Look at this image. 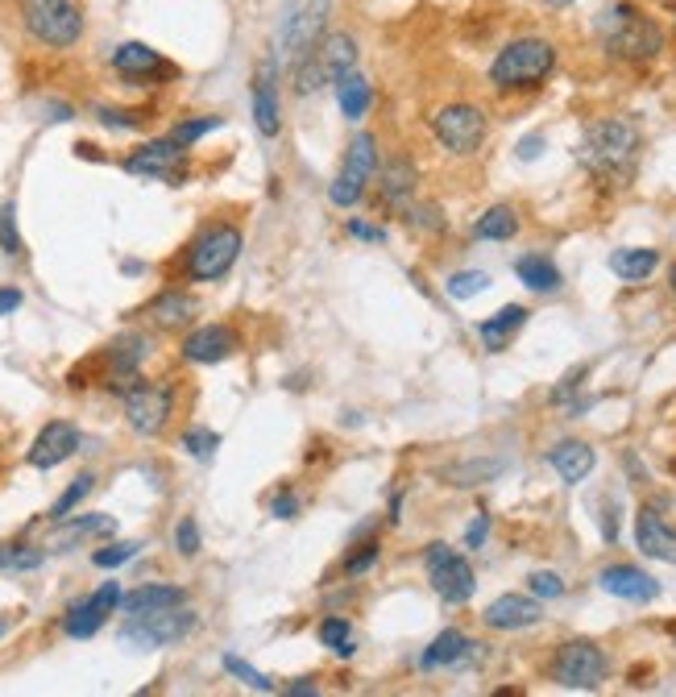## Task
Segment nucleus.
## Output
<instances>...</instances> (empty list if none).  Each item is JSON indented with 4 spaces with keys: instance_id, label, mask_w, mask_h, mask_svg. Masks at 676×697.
Wrapping results in <instances>:
<instances>
[{
    "instance_id": "f257e3e1",
    "label": "nucleus",
    "mask_w": 676,
    "mask_h": 697,
    "mask_svg": "<svg viewBox=\"0 0 676 697\" xmlns=\"http://www.w3.org/2000/svg\"><path fill=\"white\" fill-rule=\"evenodd\" d=\"M598 38L606 54L618 63H652L664 50V30L656 17H647L639 4L618 0L598 17Z\"/></svg>"
},
{
    "instance_id": "f03ea898",
    "label": "nucleus",
    "mask_w": 676,
    "mask_h": 697,
    "mask_svg": "<svg viewBox=\"0 0 676 697\" xmlns=\"http://www.w3.org/2000/svg\"><path fill=\"white\" fill-rule=\"evenodd\" d=\"M582 162L598 179H627L639 159V129L623 117H602L594 125H585L582 138Z\"/></svg>"
},
{
    "instance_id": "7ed1b4c3",
    "label": "nucleus",
    "mask_w": 676,
    "mask_h": 697,
    "mask_svg": "<svg viewBox=\"0 0 676 697\" xmlns=\"http://www.w3.org/2000/svg\"><path fill=\"white\" fill-rule=\"evenodd\" d=\"M556 71V47L548 38H515L506 42L490 63V88L494 92H532Z\"/></svg>"
},
{
    "instance_id": "20e7f679",
    "label": "nucleus",
    "mask_w": 676,
    "mask_h": 697,
    "mask_svg": "<svg viewBox=\"0 0 676 697\" xmlns=\"http://www.w3.org/2000/svg\"><path fill=\"white\" fill-rule=\"evenodd\" d=\"M329 26V0H286L274 26V59L279 67H295L320 50Z\"/></svg>"
},
{
    "instance_id": "39448f33",
    "label": "nucleus",
    "mask_w": 676,
    "mask_h": 697,
    "mask_svg": "<svg viewBox=\"0 0 676 697\" xmlns=\"http://www.w3.org/2000/svg\"><path fill=\"white\" fill-rule=\"evenodd\" d=\"M17 17L47 50H71L83 38V13L75 0H17Z\"/></svg>"
},
{
    "instance_id": "423d86ee",
    "label": "nucleus",
    "mask_w": 676,
    "mask_h": 697,
    "mask_svg": "<svg viewBox=\"0 0 676 697\" xmlns=\"http://www.w3.org/2000/svg\"><path fill=\"white\" fill-rule=\"evenodd\" d=\"M241 245H245V238H241L236 224H208L188 250V279L191 283H216V279H224L236 266Z\"/></svg>"
},
{
    "instance_id": "0eeeda50",
    "label": "nucleus",
    "mask_w": 676,
    "mask_h": 697,
    "mask_svg": "<svg viewBox=\"0 0 676 697\" xmlns=\"http://www.w3.org/2000/svg\"><path fill=\"white\" fill-rule=\"evenodd\" d=\"M121 403H125V424L138 432V436H158L174 412V395L167 382L133 378L125 391H121Z\"/></svg>"
},
{
    "instance_id": "6e6552de",
    "label": "nucleus",
    "mask_w": 676,
    "mask_h": 697,
    "mask_svg": "<svg viewBox=\"0 0 676 697\" xmlns=\"http://www.w3.org/2000/svg\"><path fill=\"white\" fill-rule=\"evenodd\" d=\"M486 112L477 109V104H465V100H456V104H444L436 117H432V133H436V142L448 150V154H477L482 142H486Z\"/></svg>"
},
{
    "instance_id": "1a4fd4ad",
    "label": "nucleus",
    "mask_w": 676,
    "mask_h": 697,
    "mask_svg": "<svg viewBox=\"0 0 676 697\" xmlns=\"http://www.w3.org/2000/svg\"><path fill=\"white\" fill-rule=\"evenodd\" d=\"M424 565H427V582L432 589L441 594V603L448 606H465L473 598V589H477V577H473V565L465 560L461 553H453L448 544H427L424 553Z\"/></svg>"
},
{
    "instance_id": "9d476101",
    "label": "nucleus",
    "mask_w": 676,
    "mask_h": 697,
    "mask_svg": "<svg viewBox=\"0 0 676 697\" xmlns=\"http://www.w3.org/2000/svg\"><path fill=\"white\" fill-rule=\"evenodd\" d=\"M191 632H195V615L183 606H167V610H150V615H129L121 639L133 648H167V644L188 639Z\"/></svg>"
},
{
    "instance_id": "9b49d317",
    "label": "nucleus",
    "mask_w": 676,
    "mask_h": 697,
    "mask_svg": "<svg viewBox=\"0 0 676 697\" xmlns=\"http://www.w3.org/2000/svg\"><path fill=\"white\" fill-rule=\"evenodd\" d=\"M606 651L589 639H573L561 644V651L552 656V681L565 689H598L606 681Z\"/></svg>"
},
{
    "instance_id": "f8f14e48",
    "label": "nucleus",
    "mask_w": 676,
    "mask_h": 697,
    "mask_svg": "<svg viewBox=\"0 0 676 697\" xmlns=\"http://www.w3.org/2000/svg\"><path fill=\"white\" fill-rule=\"evenodd\" d=\"M183 162H188V145H179L174 138H154V142L138 145L125 159L129 174H145V179H167L179 183L183 179Z\"/></svg>"
},
{
    "instance_id": "ddd939ff",
    "label": "nucleus",
    "mask_w": 676,
    "mask_h": 697,
    "mask_svg": "<svg viewBox=\"0 0 676 697\" xmlns=\"http://www.w3.org/2000/svg\"><path fill=\"white\" fill-rule=\"evenodd\" d=\"M112 71L129 83H162V80H174L179 75V67L167 63L154 47H145V42H121V47L112 50Z\"/></svg>"
},
{
    "instance_id": "4468645a",
    "label": "nucleus",
    "mask_w": 676,
    "mask_h": 697,
    "mask_svg": "<svg viewBox=\"0 0 676 697\" xmlns=\"http://www.w3.org/2000/svg\"><path fill=\"white\" fill-rule=\"evenodd\" d=\"M121 586L117 582H104V586L95 589V594H88L83 603H75L71 610L63 615V632L71 635V639H92L100 627H104V618L121 606Z\"/></svg>"
},
{
    "instance_id": "2eb2a0df",
    "label": "nucleus",
    "mask_w": 676,
    "mask_h": 697,
    "mask_svg": "<svg viewBox=\"0 0 676 697\" xmlns=\"http://www.w3.org/2000/svg\"><path fill=\"white\" fill-rule=\"evenodd\" d=\"M253 125L262 138H274L279 129H283V112H279V59L266 54L258 71H253Z\"/></svg>"
},
{
    "instance_id": "dca6fc26",
    "label": "nucleus",
    "mask_w": 676,
    "mask_h": 697,
    "mask_svg": "<svg viewBox=\"0 0 676 697\" xmlns=\"http://www.w3.org/2000/svg\"><path fill=\"white\" fill-rule=\"evenodd\" d=\"M75 453H79V428L75 424H67V420H50L47 428L33 436L26 461H30L33 469H54V465L71 461Z\"/></svg>"
},
{
    "instance_id": "f3484780",
    "label": "nucleus",
    "mask_w": 676,
    "mask_h": 697,
    "mask_svg": "<svg viewBox=\"0 0 676 697\" xmlns=\"http://www.w3.org/2000/svg\"><path fill=\"white\" fill-rule=\"evenodd\" d=\"M145 353H150V341L138 336V333L117 336V341L104 348V382H109L117 395L125 391L129 382L138 378V365L145 362Z\"/></svg>"
},
{
    "instance_id": "a211bd4d",
    "label": "nucleus",
    "mask_w": 676,
    "mask_h": 697,
    "mask_svg": "<svg viewBox=\"0 0 676 697\" xmlns=\"http://www.w3.org/2000/svg\"><path fill=\"white\" fill-rule=\"evenodd\" d=\"M598 586L611 594V598H623V603H656L660 598V582L652 573L635 569V565H611V569L598 573Z\"/></svg>"
},
{
    "instance_id": "6ab92c4d",
    "label": "nucleus",
    "mask_w": 676,
    "mask_h": 697,
    "mask_svg": "<svg viewBox=\"0 0 676 697\" xmlns=\"http://www.w3.org/2000/svg\"><path fill=\"white\" fill-rule=\"evenodd\" d=\"M179 353L195 365H216L236 353V333L229 324H204V329H195V333L183 336Z\"/></svg>"
},
{
    "instance_id": "aec40b11",
    "label": "nucleus",
    "mask_w": 676,
    "mask_h": 697,
    "mask_svg": "<svg viewBox=\"0 0 676 697\" xmlns=\"http://www.w3.org/2000/svg\"><path fill=\"white\" fill-rule=\"evenodd\" d=\"M482 618H486V627H494V632H527V627H535L544 618V610L535 603V594L532 598L527 594H503V598H494L486 606Z\"/></svg>"
},
{
    "instance_id": "412c9836",
    "label": "nucleus",
    "mask_w": 676,
    "mask_h": 697,
    "mask_svg": "<svg viewBox=\"0 0 676 697\" xmlns=\"http://www.w3.org/2000/svg\"><path fill=\"white\" fill-rule=\"evenodd\" d=\"M635 544H639V553L652 556V560L676 565V527H668L652 507H644L635 515Z\"/></svg>"
},
{
    "instance_id": "4be33fe9",
    "label": "nucleus",
    "mask_w": 676,
    "mask_h": 697,
    "mask_svg": "<svg viewBox=\"0 0 676 697\" xmlns=\"http://www.w3.org/2000/svg\"><path fill=\"white\" fill-rule=\"evenodd\" d=\"M548 465L556 469V477H561L565 486H582L585 477L594 474L598 453L585 441H561L556 448H548Z\"/></svg>"
},
{
    "instance_id": "5701e85b",
    "label": "nucleus",
    "mask_w": 676,
    "mask_h": 697,
    "mask_svg": "<svg viewBox=\"0 0 676 697\" xmlns=\"http://www.w3.org/2000/svg\"><path fill=\"white\" fill-rule=\"evenodd\" d=\"M415 188H420V174H415L411 159H391L377 171V191H382L386 208H407L415 200Z\"/></svg>"
},
{
    "instance_id": "b1692460",
    "label": "nucleus",
    "mask_w": 676,
    "mask_h": 697,
    "mask_svg": "<svg viewBox=\"0 0 676 697\" xmlns=\"http://www.w3.org/2000/svg\"><path fill=\"white\" fill-rule=\"evenodd\" d=\"M117 532V519L112 515H79V519H59V527H54V536H50V548L54 553H67L71 544H79V539L88 536H112Z\"/></svg>"
},
{
    "instance_id": "393cba45",
    "label": "nucleus",
    "mask_w": 676,
    "mask_h": 697,
    "mask_svg": "<svg viewBox=\"0 0 676 697\" xmlns=\"http://www.w3.org/2000/svg\"><path fill=\"white\" fill-rule=\"evenodd\" d=\"M470 651H473V639L453 627V632H441L432 644H427L424 656H420V665L424 668H456L470 660Z\"/></svg>"
},
{
    "instance_id": "a878e982",
    "label": "nucleus",
    "mask_w": 676,
    "mask_h": 697,
    "mask_svg": "<svg viewBox=\"0 0 676 697\" xmlns=\"http://www.w3.org/2000/svg\"><path fill=\"white\" fill-rule=\"evenodd\" d=\"M527 316H532L527 307H519V303H506L503 312H494L490 320H482V324H477V336L486 341L490 353H498V348L511 345V336H515L523 324H527Z\"/></svg>"
},
{
    "instance_id": "bb28decb",
    "label": "nucleus",
    "mask_w": 676,
    "mask_h": 697,
    "mask_svg": "<svg viewBox=\"0 0 676 697\" xmlns=\"http://www.w3.org/2000/svg\"><path fill=\"white\" fill-rule=\"evenodd\" d=\"M191 316H195V300H191L188 291H162V295L150 300V307H145V320H150L154 329H183Z\"/></svg>"
},
{
    "instance_id": "cd10ccee",
    "label": "nucleus",
    "mask_w": 676,
    "mask_h": 697,
    "mask_svg": "<svg viewBox=\"0 0 676 697\" xmlns=\"http://www.w3.org/2000/svg\"><path fill=\"white\" fill-rule=\"evenodd\" d=\"M188 603V589L183 586H138L121 598L125 615H150V610H167V606Z\"/></svg>"
},
{
    "instance_id": "c85d7f7f",
    "label": "nucleus",
    "mask_w": 676,
    "mask_h": 697,
    "mask_svg": "<svg viewBox=\"0 0 676 697\" xmlns=\"http://www.w3.org/2000/svg\"><path fill=\"white\" fill-rule=\"evenodd\" d=\"M320 59L329 67L332 80H341L349 71H357V38L353 33H324V42H320Z\"/></svg>"
},
{
    "instance_id": "c756f323",
    "label": "nucleus",
    "mask_w": 676,
    "mask_h": 697,
    "mask_svg": "<svg viewBox=\"0 0 676 697\" xmlns=\"http://www.w3.org/2000/svg\"><path fill=\"white\" fill-rule=\"evenodd\" d=\"M515 274H519V283L527 286V291H535V295H548V291L561 286V270H556V262H552V257H539V254L519 257V262H515Z\"/></svg>"
},
{
    "instance_id": "7c9ffc66",
    "label": "nucleus",
    "mask_w": 676,
    "mask_h": 697,
    "mask_svg": "<svg viewBox=\"0 0 676 697\" xmlns=\"http://www.w3.org/2000/svg\"><path fill=\"white\" fill-rule=\"evenodd\" d=\"M656 266H660L656 250H614L611 254V270L623 283H644V279H652Z\"/></svg>"
},
{
    "instance_id": "2f4dec72",
    "label": "nucleus",
    "mask_w": 676,
    "mask_h": 697,
    "mask_svg": "<svg viewBox=\"0 0 676 697\" xmlns=\"http://www.w3.org/2000/svg\"><path fill=\"white\" fill-rule=\"evenodd\" d=\"M332 88H336V104H341V112H345L349 121H362L365 112H370V83H365V75L349 71L341 80H332Z\"/></svg>"
},
{
    "instance_id": "473e14b6",
    "label": "nucleus",
    "mask_w": 676,
    "mask_h": 697,
    "mask_svg": "<svg viewBox=\"0 0 676 697\" xmlns=\"http://www.w3.org/2000/svg\"><path fill=\"white\" fill-rule=\"evenodd\" d=\"M519 233V216H515V208H486L482 216H477V224H473V238L482 241H511Z\"/></svg>"
},
{
    "instance_id": "72a5a7b5",
    "label": "nucleus",
    "mask_w": 676,
    "mask_h": 697,
    "mask_svg": "<svg viewBox=\"0 0 676 697\" xmlns=\"http://www.w3.org/2000/svg\"><path fill=\"white\" fill-rule=\"evenodd\" d=\"M341 171L362 174V179L377 174V138L374 133H353V142H349V150H345V166H341Z\"/></svg>"
},
{
    "instance_id": "f704fd0d",
    "label": "nucleus",
    "mask_w": 676,
    "mask_h": 697,
    "mask_svg": "<svg viewBox=\"0 0 676 697\" xmlns=\"http://www.w3.org/2000/svg\"><path fill=\"white\" fill-rule=\"evenodd\" d=\"M291 80H295V92H300V95H312V92H320L324 83H332L329 67H324V59H320V50H315V54H307L303 63L291 67Z\"/></svg>"
},
{
    "instance_id": "c9c22d12",
    "label": "nucleus",
    "mask_w": 676,
    "mask_h": 697,
    "mask_svg": "<svg viewBox=\"0 0 676 697\" xmlns=\"http://www.w3.org/2000/svg\"><path fill=\"white\" fill-rule=\"evenodd\" d=\"M320 644H324V648H332L336 651V656H353V651H357V639H353V627H349L345 618H324V623H320Z\"/></svg>"
},
{
    "instance_id": "e433bc0d",
    "label": "nucleus",
    "mask_w": 676,
    "mask_h": 697,
    "mask_svg": "<svg viewBox=\"0 0 676 697\" xmlns=\"http://www.w3.org/2000/svg\"><path fill=\"white\" fill-rule=\"evenodd\" d=\"M503 474V461H470V465H453L448 469V482L453 486H482L490 477Z\"/></svg>"
},
{
    "instance_id": "4c0bfd02",
    "label": "nucleus",
    "mask_w": 676,
    "mask_h": 697,
    "mask_svg": "<svg viewBox=\"0 0 676 697\" xmlns=\"http://www.w3.org/2000/svg\"><path fill=\"white\" fill-rule=\"evenodd\" d=\"M490 286V274L486 270H456L453 279L444 283V291L453 295L456 303H465V300H473V295H482Z\"/></svg>"
},
{
    "instance_id": "58836bf2",
    "label": "nucleus",
    "mask_w": 676,
    "mask_h": 697,
    "mask_svg": "<svg viewBox=\"0 0 676 697\" xmlns=\"http://www.w3.org/2000/svg\"><path fill=\"white\" fill-rule=\"evenodd\" d=\"M92 486H95V477H92V474H79L75 482H71V486H67V491L59 494V503L50 507V519H54V523L67 519V515H71V511H75L79 503H83V498L92 494Z\"/></svg>"
},
{
    "instance_id": "ea45409f",
    "label": "nucleus",
    "mask_w": 676,
    "mask_h": 697,
    "mask_svg": "<svg viewBox=\"0 0 676 697\" xmlns=\"http://www.w3.org/2000/svg\"><path fill=\"white\" fill-rule=\"evenodd\" d=\"M365 183L370 179H362V174H349V171H341L336 179H332V188H329V200L336 208H353L357 200L365 195Z\"/></svg>"
},
{
    "instance_id": "a19ab883",
    "label": "nucleus",
    "mask_w": 676,
    "mask_h": 697,
    "mask_svg": "<svg viewBox=\"0 0 676 697\" xmlns=\"http://www.w3.org/2000/svg\"><path fill=\"white\" fill-rule=\"evenodd\" d=\"M0 250H4V257H21V233H17V204L13 200H4L0 204Z\"/></svg>"
},
{
    "instance_id": "79ce46f5",
    "label": "nucleus",
    "mask_w": 676,
    "mask_h": 697,
    "mask_svg": "<svg viewBox=\"0 0 676 697\" xmlns=\"http://www.w3.org/2000/svg\"><path fill=\"white\" fill-rule=\"evenodd\" d=\"M212 129H221V117H191V121H179V125L171 129V138L179 145H195L200 138H208Z\"/></svg>"
},
{
    "instance_id": "37998d69",
    "label": "nucleus",
    "mask_w": 676,
    "mask_h": 697,
    "mask_svg": "<svg viewBox=\"0 0 676 697\" xmlns=\"http://www.w3.org/2000/svg\"><path fill=\"white\" fill-rule=\"evenodd\" d=\"M42 565V553L30 548V544H4L0 548V569H38Z\"/></svg>"
},
{
    "instance_id": "c03bdc74",
    "label": "nucleus",
    "mask_w": 676,
    "mask_h": 697,
    "mask_svg": "<svg viewBox=\"0 0 676 697\" xmlns=\"http://www.w3.org/2000/svg\"><path fill=\"white\" fill-rule=\"evenodd\" d=\"M95 121L109 129H142L150 121L145 109H95Z\"/></svg>"
},
{
    "instance_id": "a18cd8bd",
    "label": "nucleus",
    "mask_w": 676,
    "mask_h": 697,
    "mask_svg": "<svg viewBox=\"0 0 676 697\" xmlns=\"http://www.w3.org/2000/svg\"><path fill=\"white\" fill-rule=\"evenodd\" d=\"M142 553V544L138 539H125V544H112V548H100V553L92 556L95 569H121L125 560H133V556Z\"/></svg>"
},
{
    "instance_id": "49530a36",
    "label": "nucleus",
    "mask_w": 676,
    "mask_h": 697,
    "mask_svg": "<svg viewBox=\"0 0 676 697\" xmlns=\"http://www.w3.org/2000/svg\"><path fill=\"white\" fill-rule=\"evenodd\" d=\"M224 668H229V673H233V677H236L241 685H250V689H258V694H274V681H270V677H262L258 668L245 665L241 656H224Z\"/></svg>"
},
{
    "instance_id": "de8ad7c7",
    "label": "nucleus",
    "mask_w": 676,
    "mask_h": 697,
    "mask_svg": "<svg viewBox=\"0 0 676 697\" xmlns=\"http://www.w3.org/2000/svg\"><path fill=\"white\" fill-rule=\"evenodd\" d=\"M183 448H188L191 457H200V461H208L216 448H221V436L212 428H188L183 432Z\"/></svg>"
},
{
    "instance_id": "09e8293b",
    "label": "nucleus",
    "mask_w": 676,
    "mask_h": 697,
    "mask_svg": "<svg viewBox=\"0 0 676 697\" xmlns=\"http://www.w3.org/2000/svg\"><path fill=\"white\" fill-rule=\"evenodd\" d=\"M527 589H532L535 598H561V594H565V582H561L556 573L539 569V573H532V577H527Z\"/></svg>"
},
{
    "instance_id": "8fccbe9b",
    "label": "nucleus",
    "mask_w": 676,
    "mask_h": 697,
    "mask_svg": "<svg viewBox=\"0 0 676 697\" xmlns=\"http://www.w3.org/2000/svg\"><path fill=\"white\" fill-rule=\"evenodd\" d=\"M174 548H179V553L183 556H195L200 553V523L191 519H179V527H174Z\"/></svg>"
},
{
    "instance_id": "3c124183",
    "label": "nucleus",
    "mask_w": 676,
    "mask_h": 697,
    "mask_svg": "<svg viewBox=\"0 0 676 697\" xmlns=\"http://www.w3.org/2000/svg\"><path fill=\"white\" fill-rule=\"evenodd\" d=\"M377 560V544H362V553L345 556V577H362L365 569H374Z\"/></svg>"
},
{
    "instance_id": "603ef678",
    "label": "nucleus",
    "mask_w": 676,
    "mask_h": 697,
    "mask_svg": "<svg viewBox=\"0 0 676 697\" xmlns=\"http://www.w3.org/2000/svg\"><path fill=\"white\" fill-rule=\"evenodd\" d=\"M486 536H490V515L482 511V515H473L470 532H465V548H482V544H486Z\"/></svg>"
},
{
    "instance_id": "864d4df0",
    "label": "nucleus",
    "mask_w": 676,
    "mask_h": 697,
    "mask_svg": "<svg viewBox=\"0 0 676 697\" xmlns=\"http://www.w3.org/2000/svg\"><path fill=\"white\" fill-rule=\"evenodd\" d=\"M270 515H274V519H295V515H300V498H295V494H279V498L270 503Z\"/></svg>"
},
{
    "instance_id": "5fc2aeb1",
    "label": "nucleus",
    "mask_w": 676,
    "mask_h": 697,
    "mask_svg": "<svg viewBox=\"0 0 676 697\" xmlns=\"http://www.w3.org/2000/svg\"><path fill=\"white\" fill-rule=\"evenodd\" d=\"M345 229H349V238H357V241H386L382 229H370V224H362V221H349Z\"/></svg>"
},
{
    "instance_id": "6e6d98bb",
    "label": "nucleus",
    "mask_w": 676,
    "mask_h": 697,
    "mask_svg": "<svg viewBox=\"0 0 676 697\" xmlns=\"http://www.w3.org/2000/svg\"><path fill=\"white\" fill-rule=\"evenodd\" d=\"M21 307V291L17 286H0V316H13Z\"/></svg>"
},
{
    "instance_id": "4d7b16f0",
    "label": "nucleus",
    "mask_w": 676,
    "mask_h": 697,
    "mask_svg": "<svg viewBox=\"0 0 676 697\" xmlns=\"http://www.w3.org/2000/svg\"><path fill=\"white\" fill-rule=\"evenodd\" d=\"M539 150H544V138H523L519 142V159H539Z\"/></svg>"
},
{
    "instance_id": "13d9d810",
    "label": "nucleus",
    "mask_w": 676,
    "mask_h": 697,
    "mask_svg": "<svg viewBox=\"0 0 676 697\" xmlns=\"http://www.w3.org/2000/svg\"><path fill=\"white\" fill-rule=\"evenodd\" d=\"M286 694H291V697H312V694H315V685H307V681H300V685H286Z\"/></svg>"
},
{
    "instance_id": "bf43d9fd",
    "label": "nucleus",
    "mask_w": 676,
    "mask_h": 697,
    "mask_svg": "<svg viewBox=\"0 0 676 697\" xmlns=\"http://www.w3.org/2000/svg\"><path fill=\"white\" fill-rule=\"evenodd\" d=\"M544 4H548V9H568L573 0H544Z\"/></svg>"
},
{
    "instance_id": "052dcab7",
    "label": "nucleus",
    "mask_w": 676,
    "mask_h": 697,
    "mask_svg": "<svg viewBox=\"0 0 676 697\" xmlns=\"http://www.w3.org/2000/svg\"><path fill=\"white\" fill-rule=\"evenodd\" d=\"M668 286H673V295H676V262H673V270H668Z\"/></svg>"
},
{
    "instance_id": "680f3d73",
    "label": "nucleus",
    "mask_w": 676,
    "mask_h": 697,
    "mask_svg": "<svg viewBox=\"0 0 676 697\" xmlns=\"http://www.w3.org/2000/svg\"><path fill=\"white\" fill-rule=\"evenodd\" d=\"M4 632H9V618H0V639H4Z\"/></svg>"
},
{
    "instance_id": "e2e57ef3",
    "label": "nucleus",
    "mask_w": 676,
    "mask_h": 697,
    "mask_svg": "<svg viewBox=\"0 0 676 697\" xmlns=\"http://www.w3.org/2000/svg\"><path fill=\"white\" fill-rule=\"evenodd\" d=\"M673 38H676V21H673Z\"/></svg>"
}]
</instances>
